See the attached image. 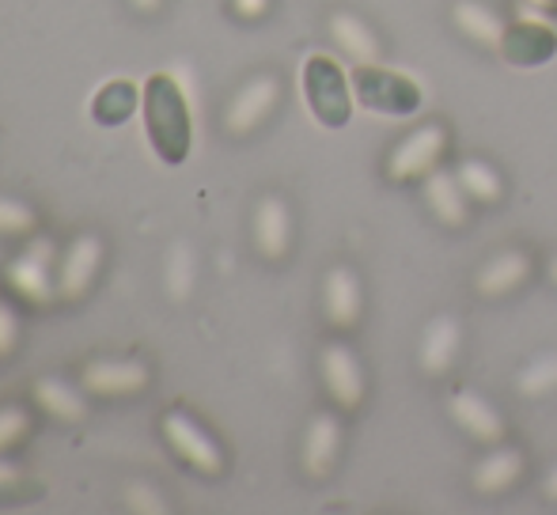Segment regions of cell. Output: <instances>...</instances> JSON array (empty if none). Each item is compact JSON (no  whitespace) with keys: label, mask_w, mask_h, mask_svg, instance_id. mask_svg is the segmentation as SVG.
<instances>
[{"label":"cell","mask_w":557,"mask_h":515,"mask_svg":"<svg viewBox=\"0 0 557 515\" xmlns=\"http://www.w3.org/2000/svg\"><path fill=\"white\" fill-rule=\"evenodd\" d=\"M516 390L523 398H543L557 390V353H543L535 361H528L516 376Z\"/></svg>","instance_id":"d4e9b609"},{"label":"cell","mask_w":557,"mask_h":515,"mask_svg":"<svg viewBox=\"0 0 557 515\" xmlns=\"http://www.w3.org/2000/svg\"><path fill=\"white\" fill-rule=\"evenodd\" d=\"M455 175H459L467 198L478 201V205H497V201L505 198V178L497 175V167H493V163L478 160V155L462 160L459 167H455Z\"/></svg>","instance_id":"cb8c5ba5"},{"label":"cell","mask_w":557,"mask_h":515,"mask_svg":"<svg viewBox=\"0 0 557 515\" xmlns=\"http://www.w3.org/2000/svg\"><path fill=\"white\" fill-rule=\"evenodd\" d=\"M447 413H451V420L470 440L490 443V448L505 440V417H500L497 405L478 394V390H451V394H447Z\"/></svg>","instance_id":"ba28073f"},{"label":"cell","mask_w":557,"mask_h":515,"mask_svg":"<svg viewBox=\"0 0 557 515\" xmlns=\"http://www.w3.org/2000/svg\"><path fill=\"white\" fill-rule=\"evenodd\" d=\"M15 481H20V470H15L12 463H4V459H0V489L15 486Z\"/></svg>","instance_id":"1f68e13d"},{"label":"cell","mask_w":557,"mask_h":515,"mask_svg":"<svg viewBox=\"0 0 557 515\" xmlns=\"http://www.w3.org/2000/svg\"><path fill=\"white\" fill-rule=\"evenodd\" d=\"M81 379L91 394L117 398V394H133V390L148 387V368L137 361H91Z\"/></svg>","instance_id":"e0dca14e"},{"label":"cell","mask_w":557,"mask_h":515,"mask_svg":"<svg viewBox=\"0 0 557 515\" xmlns=\"http://www.w3.org/2000/svg\"><path fill=\"white\" fill-rule=\"evenodd\" d=\"M352 96H357L360 106H368L372 114H383V118H410V114L421 111L425 91H421V84L413 76L375 61V65H357Z\"/></svg>","instance_id":"7a4b0ae2"},{"label":"cell","mask_w":557,"mask_h":515,"mask_svg":"<svg viewBox=\"0 0 557 515\" xmlns=\"http://www.w3.org/2000/svg\"><path fill=\"white\" fill-rule=\"evenodd\" d=\"M232 8L239 20H262L270 12V0H232Z\"/></svg>","instance_id":"4dcf8cb0"},{"label":"cell","mask_w":557,"mask_h":515,"mask_svg":"<svg viewBox=\"0 0 557 515\" xmlns=\"http://www.w3.org/2000/svg\"><path fill=\"white\" fill-rule=\"evenodd\" d=\"M99 258H103V243L96 236H81L65 254V265H61V280H58V292L65 300H81L84 292L91 288L99 269Z\"/></svg>","instance_id":"ac0fdd59"},{"label":"cell","mask_w":557,"mask_h":515,"mask_svg":"<svg viewBox=\"0 0 557 515\" xmlns=\"http://www.w3.org/2000/svg\"><path fill=\"white\" fill-rule=\"evenodd\" d=\"M451 20L462 30V38H470L482 50H500V42H505V20L490 4H482V0H455Z\"/></svg>","instance_id":"d6986e66"},{"label":"cell","mask_w":557,"mask_h":515,"mask_svg":"<svg viewBox=\"0 0 557 515\" xmlns=\"http://www.w3.org/2000/svg\"><path fill=\"white\" fill-rule=\"evenodd\" d=\"M557 53V35L546 23L528 20V23H516V27L505 30V42H500V58L516 68H539L546 65Z\"/></svg>","instance_id":"30bf717a"},{"label":"cell","mask_w":557,"mask_h":515,"mask_svg":"<svg viewBox=\"0 0 557 515\" xmlns=\"http://www.w3.org/2000/svg\"><path fill=\"white\" fill-rule=\"evenodd\" d=\"M319 372H323V384L342 410H357V405L364 402V390H368L364 368H360L357 353H352L349 346L331 341V346L323 349V356H319Z\"/></svg>","instance_id":"52a82bcc"},{"label":"cell","mask_w":557,"mask_h":515,"mask_svg":"<svg viewBox=\"0 0 557 515\" xmlns=\"http://www.w3.org/2000/svg\"><path fill=\"white\" fill-rule=\"evenodd\" d=\"M288 243H293V213H288L285 198L277 193H265L255 209V247L262 258L277 262V258L288 254Z\"/></svg>","instance_id":"8fae6325"},{"label":"cell","mask_w":557,"mask_h":515,"mask_svg":"<svg viewBox=\"0 0 557 515\" xmlns=\"http://www.w3.org/2000/svg\"><path fill=\"white\" fill-rule=\"evenodd\" d=\"M20 341V318L8 303H0V356H8Z\"/></svg>","instance_id":"f546056e"},{"label":"cell","mask_w":557,"mask_h":515,"mask_svg":"<svg viewBox=\"0 0 557 515\" xmlns=\"http://www.w3.org/2000/svg\"><path fill=\"white\" fill-rule=\"evenodd\" d=\"M133 8H137V12H156V8L163 4V0H129Z\"/></svg>","instance_id":"836d02e7"},{"label":"cell","mask_w":557,"mask_h":515,"mask_svg":"<svg viewBox=\"0 0 557 515\" xmlns=\"http://www.w3.org/2000/svg\"><path fill=\"white\" fill-rule=\"evenodd\" d=\"M331 38L342 46V53L352 61V65H375V61H380V35H375L360 15L334 12L331 15Z\"/></svg>","instance_id":"ffe728a7"},{"label":"cell","mask_w":557,"mask_h":515,"mask_svg":"<svg viewBox=\"0 0 557 515\" xmlns=\"http://www.w3.org/2000/svg\"><path fill=\"white\" fill-rule=\"evenodd\" d=\"M546 497H550V501H557V466H554V470L550 474H546Z\"/></svg>","instance_id":"d6a6232c"},{"label":"cell","mask_w":557,"mask_h":515,"mask_svg":"<svg viewBox=\"0 0 557 515\" xmlns=\"http://www.w3.org/2000/svg\"><path fill=\"white\" fill-rule=\"evenodd\" d=\"M337 451H342V420L334 413H319L311 417L308 432H304V451L300 463L308 470V478H326L337 463Z\"/></svg>","instance_id":"5bb4252c"},{"label":"cell","mask_w":557,"mask_h":515,"mask_svg":"<svg viewBox=\"0 0 557 515\" xmlns=\"http://www.w3.org/2000/svg\"><path fill=\"white\" fill-rule=\"evenodd\" d=\"M546 273H550V280H554V285H557V254L550 258V265H546Z\"/></svg>","instance_id":"e575fe53"},{"label":"cell","mask_w":557,"mask_h":515,"mask_svg":"<svg viewBox=\"0 0 557 515\" xmlns=\"http://www.w3.org/2000/svg\"><path fill=\"white\" fill-rule=\"evenodd\" d=\"M528 277H531V254L516 251V247H505V251H497L482 262V269H478V277H474V288L482 296L497 300V296L516 292Z\"/></svg>","instance_id":"9a60e30c"},{"label":"cell","mask_w":557,"mask_h":515,"mask_svg":"<svg viewBox=\"0 0 557 515\" xmlns=\"http://www.w3.org/2000/svg\"><path fill=\"white\" fill-rule=\"evenodd\" d=\"M304 99L311 118L323 129H342L352 114V88L345 80L342 65L326 53H311L304 61Z\"/></svg>","instance_id":"3957f363"},{"label":"cell","mask_w":557,"mask_h":515,"mask_svg":"<svg viewBox=\"0 0 557 515\" xmlns=\"http://www.w3.org/2000/svg\"><path fill=\"white\" fill-rule=\"evenodd\" d=\"M30 394H35V405H42V410L50 413V417L69 420V425H76V420H84V413H88V405H84L81 390L69 387L65 379H53V376L38 379Z\"/></svg>","instance_id":"603a6c76"},{"label":"cell","mask_w":557,"mask_h":515,"mask_svg":"<svg viewBox=\"0 0 557 515\" xmlns=\"http://www.w3.org/2000/svg\"><path fill=\"white\" fill-rule=\"evenodd\" d=\"M137 103H140L137 84L133 80H107L103 88L96 91V99H91V118H96L99 126H122V122L133 118Z\"/></svg>","instance_id":"7402d4cb"},{"label":"cell","mask_w":557,"mask_h":515,"mask_svg":"<svg viewBox=\"0 0 557 515\" xmlns=\"http://www.w3.org/2000/svg\"><path fill=\"white\" fill-rule=\"evenodd\" d=\"M459 349H462V326L455 315H433L421 334V349H418V361L421 372L429 379H441L447 372L455 368L459 361Z\"/></svg>","instance_id":"9c48e42d"},{"label":"cell","mask_w":557,"mask_h":515,"mask_svg":"<svg viewBox=\"0 0 557 515\" xmlns=\"http://www.w3.org/2000/svg\"><path fill=\"white\" fill-rule=\"evenodd\" d=\"M447 152V129L441 122H425L413 133H406L387 155V178L391 183H418V178L433 175L444 163Z\"/></svg>","instance_id":"277c9868"},{"label":"cell","mask_w":557,"mask_h":515,"mask_svg":"<svg viewBox=\"0 0 557 515\" xmlns=\"http://www.w3.org/2000/svg\"><path fill=\"white\" fill-rule=\"evenodd\" d=\"M27 428H30V417L23 405H0V455L20 443L23 436H27Z\"/></svg>","instance_id":"4316f807"},{"label":"cell","mask_w":557,"mask_h":515,"mask_svg":"<svg viewBox=\"0 0 557 515\" xmlns=\"http://www.w3.org/2000/svg\"><path fill=\"white\" fill-rule=\"evenodd\" d=\"M523 466H528L523 451L500 448V443H493L490 455H482V459H478V466H474V489L482 497L508 493V489H512L516 481L523 478Z\"/></svg>","instance_id":"2e32d148"},{"label":"cell","mask_w":557,"mask_h":515,"mask_svg":"<svg viewBox=\"0 0 557 515\" xmlns=\"http://www.w3.org/2000/svg\"><path fill=\"white\" fill-rule=\"evenodd\" d=\"M30 228H35V213L23 201L0 198V236H23Z\"/></svg>","instance_id":"83f0119b"},{"label":"cell","mask_w":557,"mask_h":515,"mask_svg":"<svg viewBox=\"0 0 557 515\" xmlns=\"http://www.w3.org/2000/svg\"><path fill=\"white\" fill-rule=\"evenodd\" d=\"M4 277L12 285V292H20L30 303H50L53 300V277H50V262L38 254H23L15 262L4 265Z\"/></svg>","instance_id":"44dd1931"},{"label":"cell","mask_w":557,"mask_h":515,"mask_svg":"<svg viewBox=\"0 0 557 515\" xmlns=\"http://www.w3.org/2000/svg\"><path fill=\"white\" fill-rule=\"evenodd\" d=\"M421 183H425V205H429V213H433L436 221L444 224V228H467V221H470V198H467V190H462L459 175H455V171L436 167L433 175H425Z\"/></svg>","instance_id":"7c38bea8"},{"label":"cell","mask_w":557,"mask_h":515,"mask_svg":"<svg viewBox=\"0 0 557 515\" xmlns=\"http://www.w3.org/2000/svg\"><path fill=\"white\" fill-rule=\"evenodd\" d=\"M163 436H168V443L175 448V455L186 459V463H190L198 474H209V478H216V474L224 470L221 443H216L213 436H209L206 428H201L198 420L190 417V413L171 410L168 417H163Z\"/></svg>","instance_id":"5b68a950"},{"label":"cell","mask_w":557,"mask_h":515,"mask_svg":"<svg viewBox=\"0 0 557 515\" xmlns=\"http://www.w3.org/2000/svg\"><path fill=\"white\" fill-rule=\"evenodd\" d=\"M323 307L331 326H337V330L357 326L360 311H364V292H360V277L349 265H334L323 277Z\"/></svg>","instance_id":"4fadbf2b"},{"label":"cell","mask_w":557,"mask_h":515,"mask_svg":"<svg viewBox=\"0 0 557 515\" xmlns=\"http://www.w3.org/2000/svg\"><path fill=\"white\" fill-rule=\"evenodd\" d=\"M528 4H531V8H554L557 0H528Z\"/></svg>","instance_id":"d590c367"},{"label":"cell","mask_w":557,"mask_h":515,"mask_svg":"<svg viewBox=\"0 0 557 515\" xmlns=\"http://www.w3.org/2000/svg\"><path fill=\"white\" fill-rule=\"evenodd\" d=\"M194 277H198V258L190 243H175L168 251V292L171 300H186L194 292Z\"/></svg>","instance_id":"484cf974"},{"label":"cell","mask_w":557,"mask_h":515,"mask_svg":"<svg viewBox=\"0 0 557 515\" xmlns=\"http://www.w3.org/2000/svg\"><path fill=\"white\" fill-rule=\"evenodd\" d=\"M125 508L137 512V515H163V512H168V504L160 501V493H156L152 486H145V481H133V486L125 489Z\"/></svg>","instance_id":"f1b7e54d"},{"label":"cell","mask_w":557,"mask_h":515,"mask_svg":"<svg viewBox=\"0 0 557 515\" xmlns=\"http://www.w3.org/2000/svg\"><path fill=\"white\" fill-rule=\"evenodd\" d=\"M277 103H281V80L277 76L273 73L250 76V80L232 96V103H227L224 129L232 133V137H247V133H255L273 111H277Z\"/></svg>","instance_id":"8992f818"},{"label":"cell","mask_w":557,"mask_h":515,"mask_svg":"<svg viewBox=\"0 0 557 515\" xmlns=\"http://www.w3.org/2000/svg\"><path fill=\"white\" fill-rule=\"evenodd\" d=\"M145 129L163 163H183L190 155L194 114H190V84L183 80V68L148 76Z\"/></svg>","instance_id":"6da1fadb"}]
</instances>
